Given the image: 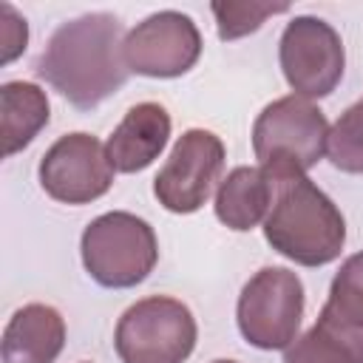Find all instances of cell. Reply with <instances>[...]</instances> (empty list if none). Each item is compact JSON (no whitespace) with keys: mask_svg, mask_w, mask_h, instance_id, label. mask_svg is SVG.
I'll return each instance as SVG.
<instances>
[{"mask_svg":"<svg viewBox=\"0 0 363 363\" xmlns=\"http://www.w3.org/2000/svg\"><path fill=\"white\" fill-rule=\"evenodd\" d=\"M125 28L108 11H88L54 28L34 71L79 111H94L130 77L122 57Z\"/></svg>","mask_w":363,"mask_h":363,"instance_id":"obj_1","label":"cell"},{"mask_svg":"<svg viewBox=\"0 0 363 363\" xmlns=\"http://www.w3.org/2000/svg\"><path fill=\"white\" fill-rule=\"evenodd\" d=\"M267 173L275 184L272 207L264 218L267 244L298 267L337 261L346 244V218L337 204L306 173Z\"/></svg>","mask_w":363,"mask_h":363,"instance_id":"obj_2","label":"cell"},{"mask_svg":"<svg viewBox=\"0 0 363 363\" xmlns=\"http://www.w3.org/2000/svg\"><path fill=\"white\" fill-rule=\"evenodd\" d=\"M85 272L105 289H130L142 284L156 261L159 241L153 227L128 210H111L85 224L79 238Z\"/></svg>","mask_w":363,"mask_h":363,"instance_id":"obj_3","label":"cell"},{"mask_svg":"<svg viewBox=\"0 0 363 363\" xmlns=\"http://www.w3.org/2000/svg\"><path fill=\"white\" fill-rule=\"evenodd\" d=\"M329 122L323 111L298 94L272 99L252 122V150L261 167L306 173L326 156Z\"/></svg>","mask_w":363,"mask_h":363,"instance_id":"obj_4","label":"cell"},{"mask_svg":"<svg viewBox=\"0 0 363 363\" xmlns=\"http://www.w3.org/2000/svg\"><path fill=\"white\" fill-rule=\"evenodd\" d=\"M199 340L187 303L170 295H147L130 303L113 329V349L122 363H184Z\"/></svg>","mask_w":363,"mask_h":363,"instance_id":"obj_5","label":"cell"},{"mask_svg":"<svg viewBox=\"0 0 363 363\" xmlns=\"http://www.w3.org/2000/svg\"><path fill=\"white\" fill-rule=\"evenodd\" d=\"M303 318V284L286 267H261L241 289L235 303V320L241 337L261 349H286Z\"/></svg>","mask_w":363,"mask_h":363,"instance_id":"obj_6","label":"cell"},{"mask_svg":"<svg viewBox=\"0 0 363 363\" xmlns=\"http://www.w3.org/2000/svg\"><path fill=\"white\" fill-rule=\"evenodd\" d=\"M278 62L292 94L303 99H323L343 79V40L332 23L312 14H298L284 26L278 40Z\"/></svg>","mask_w":363,"mask_h":363,"instance_id":"obj_7","label":"cell"},{"mask_svg":"<svg viewBox=\"0 0 363 363\" xmlns=\"http://www.w3.org/2000/svg\"><path fill=\"white\" fill-rule=\"evenodd\" d=\"M224 142L207 128L184 130L153 179V196L167 213L187 216L207 204L224 170Z\"/></svg>","mask_w":363,"mask_h":363,"instance_id":"obj_8","label":"cell"},{"mask_svg":"<svg viewBox=\"0 0 363 363\" xmlns=\"http://www.w3.org/2000/svg\"><path fill=\"white\" fill-rule=\"evenodd\" d=\"M130 74L150 79H176L201 57V31L190 14L164 9L136 23L122 43Z\"/></svg>","mask_w":363,"mask_h":363,"instance_id":"obj_9","label":"cell"},{"mask_svg":"<svg viewBox=\"0 0 363 363\" xmlns=\"http://www.w3.org/2000/svg\"><path fill=\"white\" fill-rule=\"evenodd\" d=\"M113 164L105 145L85 130L62 133L40 159V187L62 204H91L113 184Z\"/></svg>","mask_w":363,"mask_h":363,"instance_id":"obj_10","label":"cell"},{"mask_svg":"<svg viewBox=\"0 0 363 363\" xmlns=\"http://www.w3.org/2000/svg\"><path fill=\"white\" fill-rule=\"evenodd\" d=\"M170 113L159 102H136L105 142L116 173H139L150 167L170 139Z\"/></svg>","mask_w":363,"mask_h":363,"instance_id":"obj_11","label":"cell"},{"mask_svg":"<svg viewBox=\"0 0 363 363\" xmlns=\"http://www.w3.org/2000/svg\"><path fill=\"white\" fill-rule=\"evenodd\" d=\"M65 346V318L51 303L20 306L6 329L0 354L3 363H54Z\"/></svg>","mask_w":363,"mask_h":363,"instance_id":"obj_12","label":"cell"},{"mask_svg":"<svg viewBox=\"0 0 363 363\" xmlns=\"http://www.w3.org/2000/svg\"><path fill=\"white\" fill-rule=\"evenodd\" d=\"M363 363V250L349 255L329 284V298L315 320Z\"/></svg>","mask_w":363,"mask_h":363,"instance_id":"obj_13","label":"cell"},{"mask_svg":"<svg viewBox=\"0 0 363 363\" xmlns=\"http://www.w3.org/2000/svg\"><path fill=\"white\" fill-rule=\"evenodd\" d=\"M272 196H275L272 176L261 164L233 167L218 182L216 201H213L216 218L235 233H247V230L264 224V218L272 207Z\"/></svg>","mask_w":363,"mask_h":363,"instance_id":"obj_14","label":"cell"},{"mask_svg":"<svg viewBox=\"0 0 363 363\" xmlns=\"http://www.w3.org/2000/svg\"><path fill=\"white\" fill-rule=\"evenodd\" d=\"M51 105L40 85L26 79H11L0 85V128H3V156H14L28 147L37 133L48 125Z\"/></svg>","mask_w":363,"mask_h":363,"instance_id":"obj_15","label":"cell"},{"mask_svg":"<svg viewBox=\"0 0 363 363\" xmlns=\"http://www.w3.org/2000/svg\"><path fill=\"white\" fill-rule=\"evenodd\" d=\"M326 159L343 173L363 176V96L352 102L329 128Z\"/></svg>","mask_w":363,"mask_h":363,"instance_id":"obj_16","label":"cell"},{"mask_svg":"<svg viewBox=\"0 0 363 363\" xmlns=\"http://www.w3.org/2000/svg\"><path fill=\"white\" fill-rule=\"evenodd\" d=\"M210 11L216 17L218 40L233 43L241 40L252 31H258L267 17L289 11V3H255V0H224V3H210Z\"/></svg>","mask_w":363,"mask_h":363,"instance_id":"obj_17","label":"cell"},{"mask_svg":"<svg viewBox=\"0 0 363 363\" xmlns=\"http://www.w3.org/2000/svg\"><path fill=\"white\" fill-rule=\"evenodd\" d=\"M284 363H357L349 349L335 340L329 332H323L318 323L298 335L284 349Z\"/></svg>","mask_w":363,"mask_h":363,"instance_id":"obj_18","label":"cell"},{"mask_svg":"<svg viewBox=\"0 0 363 363\" xmlns=\"http://www.w3.org/2000/svg\"><path fill=\"white\" fill-rule=\"evenodd\" d=\"M0 43H3L0 45L3 65L14 62L28 45V23L11 3H0Z\"/></svg>","mask_w":363,"mask_h":363,"instance_id":"obj_19","label":"cell"},{"mask_svg":"<svg viewBox=\"0 0 363 363\" xmlns=\"http://www.w3.org/2000/svg\"><path fill=\"white\" fill-rule=\"evenodd\" d=\"M213 363H238V360H213Z\"/></svg>","mask_w":363,"mask_h":363,"instance_id":"obj_20","label":"cell"}]
</instances>
